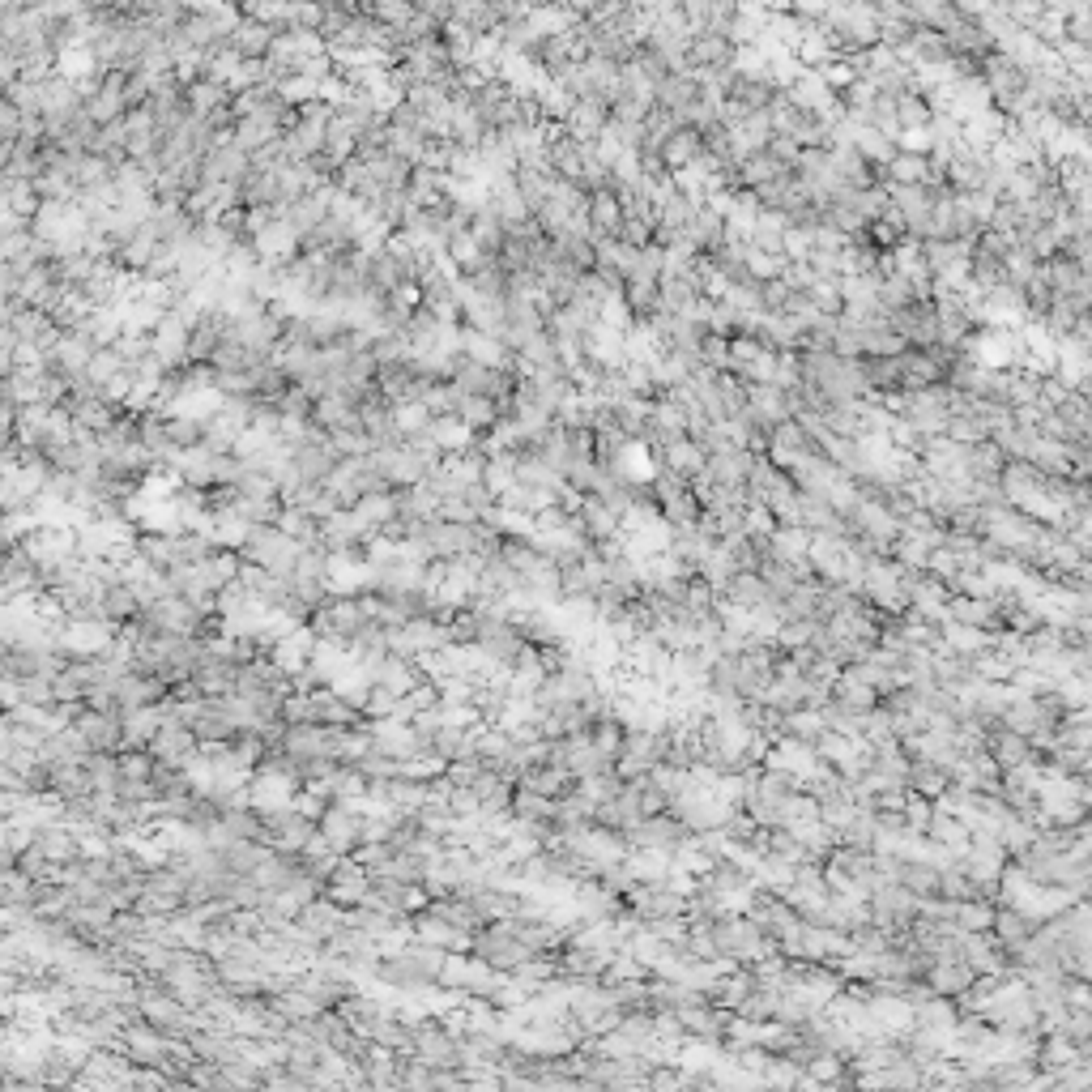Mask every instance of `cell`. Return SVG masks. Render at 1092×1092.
Returning a JSON list of instances; mask_svg holds the SVG:
<instances>
[{"label":"cell","mask_w":1092,"mask_h":1092,"mask_svg":"<svg viewBox=\"0 0 1092 1092\" xmlns=\"http://www.w3.org/2000/svg\"><path fill=\"white\" fill-rule=\"evenodd\" d=\"M235 551H239V559H248V564H261L269 572H282L286 576V572L295 568L299 542L291 534H282L273 521H265V525H248V534H244V542H239Z\"/></svg>","instance_id":"1"},{"label":"cell","mask_w":1092,"mask_h":1092,"mask_svg":"<svg viewBox=\"0 0 1092 1092\" xmlns=\"http://www.w3.org/2000/svg\"><path fill=\"white\" fill-rule=\"evenodd\" d=\"M69 726L82 734V743L90 751H111V756H120L124 751V713H116V709H90V704H77Z\"/></svg>","instance_id":"2"},{"label":"cell","mask_w":1092,"mask_h":1092,"mask_svg":"<svg viewBox=\"0 0 1092 1092\" xmlns=\"http://www.w3.org/2000/svg\"><path fill=\"white\" fill-rule=\"evenodd\" d=\"M606 120H610V103L602 99V94H581V99H572L568 116H564V133L572 141H593L602 133Z\"/></svg>","instance_id":"3"},{"label":"cell","mask_w":1092,"mask_h":1092,"mask_svg":"<svg viewBox=\"0 0 1092 1092\" xmlns=\"http://www.w3.org/2000/svg\"><path fill=\"white\" fill-rule=\"evenodd\" d=\"M1037 926H1041V918H1037V913H1029V909H1016V905H994L990 935L999 939L1003 947H1011V952H1016V947H1020L1024 939H1029Z\"/></svg>","instance_id":"4"},{"label":"cell","mask_w":1092,"mask_h":1092,"mask_svg":"<svg viewBox=\"0 0 1092 1092\" xmlns=\"http://www.w3.org/2000/svg\"><path fill=\"white\" fill-rule=\"evenodd\" d=\"M585 218H589V235H619V222H623L619 197H615V192H610V188L589 192Z\"/></svg>","instance_id":"5"},{"label":"cell","mask_w":1092,"mask_h":1092,"mask_svg":"<svg viewBox=\"0 0 1092 1092\" xmlns=\"http://www.w3.org/2000/svg\"><path fill=\"white\" fill-rule=\"evenodd\" d=\"M922 982L930 986V994H947V999H956V994L973 982V969L965 965V960H935Z\"/></svg>","instance_id":"6"},{"label":"cell","mask_w":1092,"mask_h":1092,"mask_svg":"<svg viewBox=\"0 0 1092 1092\" xmlns=\"http://www.w3.org/2000/svg\"><path fill=\"white\" fill-rule=\"evenodd\" d=\"M896 883L909 888L918 901L922 896H939V866L926 862V858H901V866H896Z\"/></svg>","instance_id":"7"},{"label":"cell","mask_w":1092,"mask_h":1092,"mask_svg":"<svg viewBox=\"0 0 1092 1092\" xmlns=\"http://www.w3.org/2000/svg\"><path fill=\"white\" fill-rule=\"evenodd\" d=\"M815 713H819V721H824V730H837L845 738H858L862 721H866V709H854V704H845L841 696H828Z\"/></svg>","instance_id":"8"},{"label":"cell","mask_w":1092,"mask_h":1092,"mask_svg":"<svg viewBox=\"0 0 1092 1092\" xmlns=\"http://www.w3.org/2000/svg\"><path fill=\"white\" fill-rule=\"evenodd\" d=\"M704 150V137H700V128H674V133L657 146V154H662V163L674 171V167H687L692 158Z\"/></svg>","instance_id":"9"},{"label":"cell","mask_w":1092,"mask_h":1092,"mask_svg":"<svg viewBox=\"0 0 1092 1092\" xmlns=\"http://www.w3.org/2000/svg\"><path fill=\"white\" fill-rule=\"evenodd\" d=\"M956 1016H960L956 999H947V994H930V999H922L918 1007H913V1020H909V1024H918V1029H939V1033H947V1029L956 1024Z\"/></svg>","instance_id":"10"},{"label":"cell","mask_w":1092,"mask_h":1092,"mask_svg":"<svg viewBox=\"0 0 1092 1092\" xmlns=\"http://www.w3.org/2000/svg\"><path fill=\"white\" fill-rule=\"evenodd\" d=\"M883 171H888V184H926L930 180L926 154H909V150H896L888 163H883Z\"/></svg>","instance_id":"11"},{"label":"cell","mask_w":1092,"mask_h":1092,"mask_svg":"<svg viewBox=\"0 0 1092 1092\" xmlns=\"http://www.w3.org/2000/svg\"><path fill=\"white\" fill-rule=\"evenodd\" d=\"M790 167L777 163L768 150H756V154H747L743 163H738V175H743V188H764V184H773L777 175H785Z\"/></svg>","instance_id":"12"},{"label":"cell","mask_w":1092,"mask_h":1092,"mask_svg":"<svg viewBox=\"0 0 1092 1092\" xmlns=\"http://www.w3.org/2000/svg\"><path fill=\"white\" fill-rule=\"evenodd\" d=\"M807 542H811V534L802 525H777L773 534H768V555L773 559H807Z\"/></svg>","instance_id":"13"},{"label":"cell","mask_w":1092,"mask_h":1092,"mask_svg":"<svg viewBox=\"0 0 1092 1092\" xmlns=\"http://www.w3.org/2000/svg\"><path fill=\"white\" fill-rule=\"evenodd\" d=\"M700 500L692 495V487H683V491H674L670 500H662L657 504V517H662L670 529H683V525H696V517H700Z\"/></svg>","instance_id":"14"},{"label":"cell","mask_w":1092,"mask_h":1092,"mask_svg":"<svg viewBox=\"0 0 1092 1092\" xmlns=\"http://www.w3.org/2000/svg\"><path fill=\"white\" fill-rule=\"evenodd\" d=\"M721 598L726 602H734V606H760V602H768V589H764V576L760 572H734L730 581H726V593H721Z\"/></svg>","instance_id":"15"},{"label":"cell","mask_w":1092,"mask_h":1092,"mask_svg":"<svg viewBox=\"0 0 1092 1092\" xmlns=\"http://www.w3.org/2000/svg\"><path fill=\"white\" fill-rule=\"evenodd\" d=\"M926 837L943 845V849H965L969 845V828H965V819L960 815H947V811H935L930 815V824H926Z\"/></svg>","instance_id":"16"},{"label":"cell","mask_w":1092,"mask_h":1092,"mask_svg":"<svg viewBox=\"0 0 1092 1092\" xmlns=\"http://www.w3.org/2000/svg\"><path fill=\"white\" fill-rule=\"evenodd\" d=\"M905 785H909L913 794H922V798H939L943 785H947V773H943L939 764H930V760H909Z\"/></svg>","instance_id":"17"},{"label":"cell","mask_w":1092,"mask_h":1092,"mask_svg":"<svg viewBox=\"0 0 1092 1092\" xmlns=\"http://www.w3.org/2000/svg\"><path fill=\"white\" fill-rule=\"evenodd\" d=\"M892 120H896V133H905V128H922V124H930V120H935V111H930L926 94H896Z\"/></svg>","instance_id":"18"},{"label":"cell","mask_w":1092,"mask_h":1092,"mask_svg":"<svg viewBox=\"0 0 1092 1092\" xmlns=\"http://www.w3.org/2000/svg\"><path fill=\"white\" fill-rule=\"evenodd\" d=\"M854 150L866 158V163L883 167V163H888V158L896 154V137H892V133H879V128H858Z\"/></svg>","instance_id":"19"},{"label":"cell","mask_w":1092,"mask_h":1092,"mask_svg":"<svg viewBox=\"0 0 1092 1092\" xmlns=\"http://www.w3.org/2000/svg\"><path fill=\"white\" fill-rule=\"evenodd\" d=\"M551 811H555V798L534 794V790H525V785H512V802H508L512 819H546Z\"/></svg>","instance_id":"20"},{"label":"cell","mask_w":1092,"mask_h":1092,"mask_svg":"<svg viewBox=\"0 0 1092 1092\" xmlns=\"http://www.w3.org/2000/svg\"><path fill=\"white\" fill-rule=\"evenodd\" d=\"M589 743L598 747L602 756L615 760L619 747H623V726H619V721L610 717V713H606V717H593V721H589Z\"/></svg>","instance_id":"21"},{"label":"cell","mask_w":1092,"mask_h":1092,"mask_svg":"<svg viewBox=\"0 0 1092 1092\" xmlns=\"http://www.w3.org/2000/svg\"><path fill=\"white\" fill-rule=\"evenodd\" d=\"M1063 1033L1075 1050L1080 1046H1092V1007H1067V1020H1063Z\"/></svg>","instance_id":"22"},{"label":"cell","mask_w":1092,"mask_h":1092,"mask_svg":"<svg viewBox=\"0 0 1092 1092\" xmlns=\"http://www.w3.org/2000/svg\"><path fill=\"white\" fill-rule=\"evenodd\" d=\"M994 922V905L990 901H956V926L960 930H990Z\"/></svg>","instance_id":"23"},{"label":"cell","mask_w":1092,"mask_h":1092,"mask_svg":"<svg viewBox=\"0 0 1092 1092\" xmlns=\"http://www.w3.org/2000/svg\"><path fill=\"white\" fill-rule=\"evenodd\" d=\"M700 363L704 367H717V372H726V367H730V337L704 329V337H700Z\"/></svg>","instance_id":"24"},{"label":"cell","mask_w":1092,"mask_h":1092,"mask_svg":"<svg viewBox=\"0 0 1092 1092\" xmlns=\"http://www.w3.org/2000/svg\"><path fill=\"white\" fill-rule=\"evenodd\" d=\"M781 819L785 824H807V819H819V802L807 790H794L781 798Z\"/></svg>","instance_id":"25"},{"label":"cell","mask_w":1092,"mask_h":1092,"mask_svg":"<svg viewBox=\"0 0 1092 1092\" xmlns=\"http://www.w3.org/2000/svg\"><path fill=\"white\" fill-rule=\"evenodd\" d=\"M819 730H824V721H819L815 709H794V713H785V734L798 738V743H815Z\"/></svg>","instance_id":"26"},{"label":"cell","mask_w":1092,"mask_h":1092,"mask_svg":"<svg viewBox=\"0 0 1092 1092\" xmlns=\"http://www.w3.org/2000/svg\"><path fill=\"white\" fill-rule=\"evenodd\" d=\"M811 636H815V619H781V623H777V632H773V640H777L781 649L811 645Z\"/></svg>","instance_id":"27"},{"label":"cell","mask_w":1092,"mask_h":1092,"mask_svg":"<svg viewBox=\"0 0 1092 1092\" xmlns=\"http://www.w3.org/2000/svg\"><path fill=\"white\" fill-rule=\"evenodd\" d=\"M576 785H581V790H585V794H589L593 802H610V798H615V794L623 790V777L615 773V768H606V773H593V777H581V781H576Z\"/></svg>","instance_id":"28"},{"label":"cell","mask_w":1092,"mask_h":1092,"mask_svg":"<svg viewBox=\"0 0 1092 1092\" xmlns=\"http://www.w3.org/2000/svg\"><path fill=\"white\" fill-rule=\"evenodd\" d=\"M901 815H905V828L909 832H926V824H930V815H935V798H922V794H913L909 790V798H905V807H901Z\"/></svg>","instance_id":"29"},{"label":"cell","mask_w":1092,"mask_h":1092,"mask_svg":"<svg viewBox=\"0 0 1092 1092\" xmlns=\"http://www.w3.org/2000/svg\"><path fill=\"white\" fill-rule=\"evenodd\" d=\"M892 721V738L896 743H909V738H918L926 730V713L922 709H901V713H888Z\"/></svg>","instance_id":"30"},{"label":"cell","mask_w":1092,"mask_h":1092,"mask_svg":"<svg viewBox=\"0 0 1092 1092\" xmlns=\"http://www.w3.org/2000/svg\"><path fill=\"white\" fill-rule=\"evenodd\" d=\"M777 529V517L773 512H768V504H756L751 500L747 508H743V534H756V538H768Z\"/></svg>","instance_id":"31"},{"label":"cell","mask_w":1092,"mask_h":1092,"mask_svg":"<svg viewBox=\"0 0 1092 1092\" xmlns=\"http://www.w3.org/2000/svg\"><path fill=\"white\" fill-rule=\"evenodd\" d=\"M683 606L687 610H696V615H704V610H713L717 598H713V589L704 576H687V593H683Z\"/></svg>","instance_id":"32"},{"label":"cell","mask_w":1092,"mask_h":1092,"mask_svg":"<svg viewBox=\"0 0 1092 1092\" xmlns=\"http://www.w3.org/2000/svg\"><path fill=\"white\" fill-rule=\"evenodd\" d=\"M645 930L662 943H679V939H687V918H645Z\"/></svg>","instance_id":"33"},{"label":"cell","mask_w":1092,"mask_h":1092,"mask_svg":"<svg viewBox=\"0 0 1092 1092\" xmlns=\"http://www.w3.org/2000/svg\"><path fill=\"white\" fill-rule=\"evenodd\" d=\"M615 239H619V244H628V248H645L649 239H653V231H649V227H645V222H640V218H623V222H619V235H615Z\"/></svg>","instance_id":"34"}]
</instances>
